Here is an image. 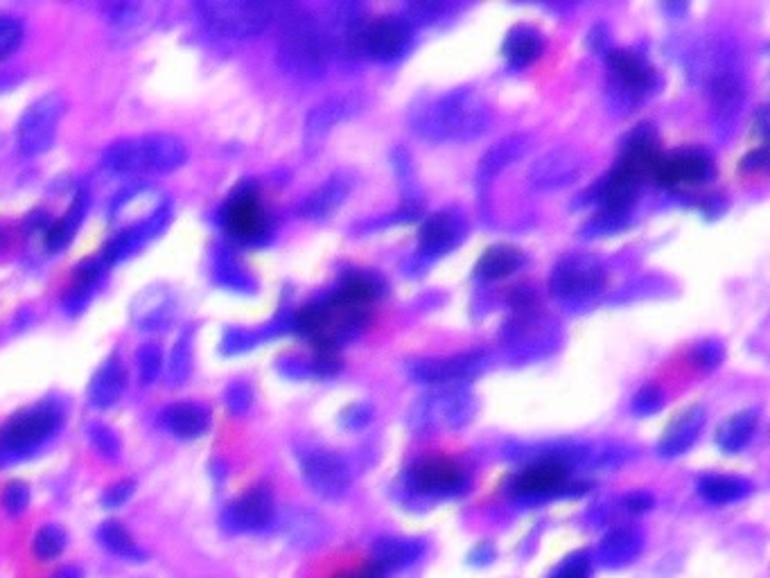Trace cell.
Listing matches in <instances>:
<instances>
[{"instance_id":"cell-49","label":"cell","mask_w":770,"mask_h":578,"mask_svg":"<svg viewBox=\"0 0 770 578\" xmlns=\"http://www.w3.org/2000/svg\"><path fill=\"white\" fill-rule=\"evenodd\" d=\"M662 405H664V396L656 385H647L633 398V411H638L642 416H651V413L660 411Z\"/></svg>"},{"instance_id":"cell-27","label":"cell","mask_w":770,"mask_h":578,"mask_svg":"<svg viewBox=\"0 0 770 578\" xmlns=\"http://www.w3.org/2000/svg\"><path fill=\"white\" fill-rule=\"evenodd\" d=\"M531 148V138L527 133H511L496 142L490 148L483 159L479 161V172L477 179L479 183H490V179H496L502 170H507L511 163L522 159Z\"/></svg>"},{"instance_id":"cell-23","label":"cell","mask_w":770,"mask_h":578,"mask_svg":"<svg viewBox=\"0 0 770 578\" xmlns=\"http://www.w3.org/2000/svg\"><path fill=\"white\" fill-rule=\"evenodd\" d=\"M168 220H170V208L163 203V206H159V208L148 217V220L136 222V225L122 229V231L107 245V249H104V260H107V262H120L122 258L131 256L136 249H140L146 242H150L154 236H159V233L166 229Z\"/></svg>"},{"instance_id":"cell-6","label":"cell","mask_w":770,"mask_h":578,"mask_svg":"<svg viewBox=\"0 0 770 578\" xmlns=\"http://www.w3.org/2000/svg\"><path fill=\"white\" fill-rule=\"evenodd\" d=\"M367 321L369 312L364 308H350L330 297L303 308L297 317V330L312 341L317 352H337L364 330Z\"/></svg>"},{"instance_id":"cell-59","label":"cell","mask_w":770,"mask_h":578,"mask_svg":"<svg viewBox=\"0 0 770 578\" xmlns=\"http://www.w3.org/2000/svg\"><path fill=\"white\" fill-rule=\"evenodd\" d=\"M52 578H82V571L78 567H61L59 571L52 574Z\"/></svg>"},{"instance_id":"cell-38","label":"cell","mask_w":770,"mask_h":578,"mask_svg":"<svg viewBox=\"0 0 770 578\" xmlns=\"http://www.w3.org/2000/svg\"><path fill=\"white\" fill-rule=\"evenodd\" d=\"M698 492L712 504H732L750 492V484L741 477L706 475L698 481Z\"/></svg>"},{"instance_id":"cell-32","label":"cell","mask_w":770,"mask_h":578,"mask_svg":"<svg viewBox=\"0 0 770 578\" xmlns=\"http://www.w3.org/2000/svg\"><path fill=\"white\" fill-rule=\"evenodd\" d=\"M642 551V536L630 527L612 529L599 545L597 558L608 567H621L633 562Z\"/></svg>"},{"instance_id":"cell-44","label":"cell","mask_w":770,"mask_h":578,"mask_svg":"<svg viewBox=\"0 0 770 578\" xmlns=\"http://www.w3.org/2000/svg\"><path fill=\"white\" fill-rule=\"evenodd\" d=\"M138 369L146 385H152L163 371V350L157 343H146L138 350Z\"/></svg>"},{"instance_id":"cell-28","label":"cell","mask_w":770,"mask_h":578,"mask_svg":"<svg viewBox=\"0 0 770 578\" xmlns=\"http://www.w3.org/2000/svg\"><path fill=\"white\" fill-rule=\"evenodd\" d=\"M172 315H174V299L168 289H161V287L146 289V292L133 301V310H131L133 321L146 330H157L170 323Z\"/></svg>"},{"instance_id":"cell-9","label":"cell","mask_w":770,"mask_h":578,"mask_svg":"<svg viewBox=\"0 0 770 578\" xmlns=\"http://www.w3.org/2000/svg\"><path fill=\"white\" fill-rule=\"evenodd\" d=\"M608 68L612 70V102L617 107H636L658 87L656 68L636 50H608Z\"/></svg>"},{"instance_id":"cell-48","label":"cell","mask_w":770,"mask_h":578,"mask_svg":"<svg viewBox=\"0 0 770 578\" xmlns=\"http://www.w3.org/2000/svg\"><path fill=\"white\" fill-rule=\"evenodd\" d=\"M628 222V215H617V212H608V210H599L592 222L586 225V231L592 236H608L614 233L619 229H623Z\"/></svg>"},{"instance_id":"cell-2","label":"cell","mask_w":770,"mask_h":578,"mask_svg":"<svg viewBox=\"0 0 770 578\" xmlns=\"http://www.w3.org/2000/svg\"><path fill=\"white\" fill-rule=\"evenodd\" d=\"M278 63L301 80H319L332 61L330 37L321 17L303 8H283L278 14Z\"/></svg>"},{"instance_id":"cell-29","label":"cell","mask_w":770,"mask_h":578,"mask_svg":"<svg viewBox=\"0 0 770 578\" xmlns=\"http://www.w3.org/2000/svg\"><path fill=\"white\" fill-rule=\"evenodd\" d=\"M163 425L179 439H199L210 427V411L197 402H174L163 411Z\"/></svg>"},{"instance_id":"cell-55","label":"cell","mask_w":770,"mask_h":578,"mask_svg":"<svg viewBox=\"0 0 770 578\" xmlns=\"http://www.w3.org/2000/svg\"><path fill=\"white\" fill-rule=\"evenodd\" d=\"M653 506V497L649 492H633L626 497V509L630 514H644Z\"/></svg>"},{"instance_id":"cell-53","label":"cell","mask_w":770,"mask_h":578,"mask_svg":"<svg viewBox=\"0 0 770 578\" xmlns=\"http://www.w3.org/2000/svg\"><path fill=\"white\" fill-rule=\"evenodd\" d=\"M373 416V409L367 405V402H358V405H350L343 413H341V422L348 427V429H360L364 425H369Z\"/></svg>"},{"instance_id":"cell-47","label":"cell","mask_w":770,"mask_h":578,"mask_svg":"<svg viewBox=\"0 0 770 578\" xmlns=\"http://www.w3.org/2000/svg\"><path fill=\"white\" fill-rule=\"evenodd\" d=\"M89 434H91V441H93L96 450H98L102 457H107V459H118V457H120V441H118V437H116V431H113V429H109L107 425L96 422V425L89 429Z\"/></svg>"},{"instance_id":"cell-50","label":"cell","mask_w":770,"mask_h":578,"mask_svg":"<svg viewBox=\"0 0 770 578\" xmlns=\"http://www.w3.org/2000/svg\"><path fill=\"white\" fill-rule=\"evenodd\" d=\"M590 576V558L586 554H574L556 567L551 578H588Z\"/></svg>"},{"instance_id":"cell-60","label":"cell","mask_w":770,"mask_h":578,"mask_svg":"<svg viewBox=\"0 0 770 578\" xmlns=\"http://www.w3.org/2000/svg\"><path fill=\"white\" fill-rule=\"evenodd\" d=\"M757 131L761 136L766 133V107H759V111H757Z\"/></svg>"},{"instance_id":"cell-42","label":"cell","mask_w":770,"mask_h":578,"mask_svg":"<svg viewBox=\"0 0 770 578\" xmlns=\"http://www.w3.org/2000/svg\"><path fill=\"white\" fill-rule=\"evenodd\" d=\"M63 547H66V534L57 525H46L43 529H39V534L34 536V542H32V551L41 560H52V558L61 556Z\"/></svg>"},{"instance_id":"cell-13","label":"cell","mask_w":770,"mask_h":578,"mask_svg":"<svg viewBox=\"0 0 770 578\" xmlns=\"http://www.w3.org/2000/svg\"><path fill=\"white\" fill-rule=\"evenodd\" d=\"M299 464H301V475H303L306 484L319 497L341 499L348 492L350 470L339 455H334L330 450L312 448L299 457Z\"/></svg>"},{"instance_id":"cell-57","label":"cell","mask_w":770,"mask_h":578,"mask_svg":"<svg viewBox=\"0 0 770 578\" xmlns=\"http://www.w3.org/2000/svg\"><path fill=\"white\" fill-rule=\"evenodd\" d=\"M387 576V571L380 567V565H376L373 560L369 562V565H364V567H360L358 571H350V574H343V576H339V578H384Z\"/></svg>"},{"instance_id":"cell-58","label":"cell","mask_w":770,"mask_h":578,"mask_svg":"<svg viewBox=\"0 0 770 578\" xmlns=\"http://www.w3.org/2000/svg\"><path fill=\"white\" fill-rule=\"evenodd\" d=\"M490 560H493V547H490L488 542H481V545H477V549L470 554V562L472 565H486V562H490Z\"/></svg>"},{"instance_id":"cell-41","label":"cell","mask_w":770,"mask_h":578,"mask_svg":"<svg viewBox=\"0 0 770 578\" xmlns=\"http://www.w3.org/2000/svg\"><path fill=\"white\" fill-rule=\"evenodd\" d=\"M190 369H192V339H190V332H186L179 337L170 355V365H168L170 385L186 382L190 376Z\"/></svg>"},{"instance_id":"cell-17","label":"cell","mask_w":770,"mask_h":578,"mask_svg":"<svg viewBox=\"0 0 770 578\" xmlns=\"http://www.w3.org/2000/svg\"><path fill=\"white\" fill-rule=\"evenodd\" d=\"M712 175V159L700 150H678L662 155L653 172V181L664 188L698 186L708 181Z\"/></svg>"},{"instance_id":"cell-1","label":"cell","mask_w":770,"mask_h":578,"mask_svg":"<svg viewBox=\"0 0 770 578\" xmlns=\"http://www.w3.org/2000/svg\"><path fill=\"white\" fill-rule=\"evenodd\" d=\"M407 122L418 138L430 142H468L490 129L493 111L477 91L452 89L413 102Z\"/></svg>"},{"instance_id":"cell-37","label":"cell","mask_w":770,"mask_h":578,"mask_svg":"<svg viewBox=\"0 0 770 578\" xmlns=\"http://www.w3.org/2000/svg\"><path fill=\"white\" fill-rule=\"evenodd\" d=\"M84 210H87V195H78L76 201L70 203V208L59 217V220L54 225L48 227L46 231V245L50 251H61L66 249L70 242H73L80 225H82V217H84Z\"/></svg>"},{"instance_id":"cell-5","label":"cell","mask_w":770,"mask_h":578,"mask_svg":"<svg viewBox=\"0 0 770 578\" xmlns=\"http://www.w3.org/2000/svg\"><path fill=\"white\" fill-rule=\"evenodd\" d=\"M194 14L206 30L231 41L253 39L278 19L273 6L256 0H199Z\"/></svg>"},{"instance_id":"cell-3","label":"cell","mask_w":770,"mask_h":578,"mask_svg":"<svg viewBox=\"0 0 770 578\" xmlns=\"http://www.w3.org/2000/svg\"><path fill=\"white\" fill-rule=\"evenodd\" d=\"M743 66L741 54L730 41H710L693 54V68L698 80L706 84L712 109L717 113V127H730L743 104Z\"/></svg>"},{"instance_id":"cell-12","label":"cell","mask_w":770,"mask_h":578,"mask_svg":"<svg viewBox=\"0 0 770 578\" xmlns=\"http://www.w3.org/2000/svg\"><path fill=\"white\" fill-rule=\"evenodd\" d=\"M413 30L400 17H378L364 23L358 39V59L396 61L411 48Z\"/></svg>"},{"instance_id":"cell-34","label":"cell","mask_w":770,"mask_h":578,"mask_svg":"<svg viewBox=\"0 0 770 578\" xmlns=\"http://www.w3.org/2000/svg\"><path fill=\"white\" fill-rule=\"evenodd\" d=\"M759 425V411L757 409H743L734 416H730L717 431V444L723 452L734 455L741 452L750 439L754 437Z\"/></svg>"},{"instance_id":"cell-52","label":"cell","mask_w":770,"mask_h":578,"mask_svg":"<svg viewBox=\"0 0 770 578\" xmlns=\"http://www.w3.org/2000/svg\"><path fill=\"white\" fill-rule=\"evenodd\" d=\"M251 398H253V393L244 382H236L227 391V405L233 413H244L251 407Z\"/></svg>"},{"instance_id":"cell-19","label":"cell","mask_w":770,"mask_h":578,"mask_svg":"<svg viewBox=\"0 0 770 578\" xmlns=\"http://www.w3.org/2000/svg\"><path fill=\"white\" fill-rule=\"evenodd\" d=\"M570 481V464L563 457H542L527 466L513 481V490L522 497H547L563 492Z\"/></svg>"},{"instance_id":"cell-24","label":"cell","mask_w":770,"mask_h":578,"mask_svg":"<svg viewBox=\"0 0 770 578\" xmlns=\"http://www.w3.org/2000/svg\"><path fill=\"white\" fill-rule=\"evenodd\" d=\"M708 420V411L703 405H691L684 411H680L662 434V439L658 444V452L662 457H678L684 455L696 439L700 437V429H703Z\"/></svg>"},{"instance_id":"cell-14","label":"cell","mask_w":770,"mask_h":578,"mask_svg":"<svg viewBox=\"0 0 770 578\" xmlns=\"http://www.w3.org/2000/svg\"><path fill=\"white\" fill-rule=\"evenodd\" d=\"M488 355L481 350L454 355L448 359H411L407 365V376L420 385H441L454 380H468L483 371Z\"/></svg>"},{"instance_id":"cell-20","label":"cell","mask_w":770,"mask_h":578,"mask_svg":"<svg viewBox=\"0 0 770 578\" xmlns=\"http://www.w3.org/2000/svg\"><path fill=\"white\" fill-rule=\"evenodd\" d=\"M662 152L658 148V136L653 131L651 124H640L633 133L628 136L621 157L617 161V170H621L623 175H628L630 179H636L638 183H642V179L651 177L658 168Z\"/></svg>"},{"instance_id":"cell-4","label":"cell","mask_w":770,"mask_h":578,"mask_svg":"<svg viewBox=\"0 0 770 578\" xmlns=\"http://www.w3.org/2000/svg\"><path fill=\"white\" fill-rule=\"evenodd\" d=\"M186 142L172 133H143L111 142L102 163L113 175H168L186 166Z\"/></svg>"},{"instance_id":"cell-16","label":"cell","mask_w":770,"mask_h":578,"mask_svg":"<svg viewBox=\"0 0 770 578\" xmlns=\"http://www.w3.org/2000/svg\"><path fill=\"white\" fill-rule=\"evenodd\" d=\"M409 481L413 490L423 495H457L466 486L463 466L448 457L420 459L409 470Z\"/></svg>"},{"instance_id":"cell-7","label":"cell","mask_w":770,"mask_h":578,"mask_svg":"<svg viewBox=\"0 0 770 578\" xmlns=\"http://www.w3.org/2000/svg\"><path fill=\"white\" fill-rule=\"evenodd\" d=\"M606 285L603 262L586 251H572L560 258L549 278V289L563 301L594 299Z\"/></svg>"},{"instance_id":"cell-15","label":"cell","mask_w":770,"mask_h":578,"mask_svg":"<svg viewBox=\"0 0 770 578\" xmlns=\"http://www.w3.org/2000/svg\"><path fill=\"white\" fill-rule=\"evenodd\" d=\"M224 227L240 242H260L269 231L267 212L258 199V192L249 186L236 190L224 206Z\"/></svg>"},{"instance_id":"cell-54","label":"cell","mask_w":770,"mask_h":578,"mask_svg":"<svg viewBox=\"0 0 770 578\" xmlns=\"http://www.w3.org/2000/svg\"><path fill=\"white\" fill-rule=\"evenodd\" d=\"M131 492H133V481H120L104 492L102 501H104V506H109V509H116V506L124 504L131 497Z\"/></svg>"},{"instance_id":"cell-46","label":"cell","mask_w":770,"mask_h":578,"mask_svg":"<svg viewBox=\"0 0 770 578\" xmlns=\"http://www.w3.org/2000/svg\"><path fill=\"white\" fill-rule=\"evenodd\" d=\"M143 6H138V3H113V6H107V21L116 28H131L140 21V17H143Z\"/></svg>"},{"instance_id":"cell-45","label":"cell","mask_w":770,"mask_h":578,"mask_svg":"<svg viewBox=\"0 0 770 578\" xmlns=\"http://www.w3.org/2000/svg\"><path fill=\"white\" fill-rule=\"evenodd\" d=\"M0 501H3V509L10 514V516H21L28 511V506H30V488L26 481H10L6 488H3V495H0Z\"/></svg>"},{"instance_id":"cell-33","label":"cell","mask_w":770,"mask_h":578,"mask_svg":"<svg viewBox=\"0 0 770 578\" xmlns=\"http://www.w3.org/2000/svg\"><path fill=\"white\" fill-rule=\"evenodd\" d=\"M524 262H527V256L518 247L493 245L481 253L474 271H477V278H483V280H502L516 273L518 269H522Z\"/></svg>"},{"instance_id":"cell-22","label":"cell","mask_w":770,"mask_h":578,"mask_svg":"<svg viewBox=\"0 0 770 578\" xmlns=\"http://www.w3.org/2000/svg\"><path fill=\"white\" fill-rule=\"evenodd\" d=\"M463 238L461 220L452 210H439L430 215L418 231V249L423 256L450 253Z\"/></svg>"},{"instance_id":"cell-51","label":"cell","mask_w":770,"mask_h":578,"mask_svg":"<svg viewBox=\"0 0 770 578\" xmlns=\"http://www.w3.org/2000/svg\"><path fill=\"white\" fill-rule=\"evenodd\" d=\"M693 359L700 369H714L721 365L723 348L719 346V341H703L693 350Z\"/></svg>"},{"instance_id":"cell-43","label":"cell","mask_w":770,"mask_h":578,"mask_svg":"<svg viewBox=\"0 0 770 578\" xmlns=\"http://www.w3.org/2000/svg\"><path fill=\"white\" fill-rule=\"evenodd\" d=\"M23 37H26L23 21L14 14L0 12V61L8 59L23 43Z\"/></svg>"},{"instance_id":"cell-8","label":"cell","mask_w":770,"mask_h":578,"mask_svg":"<svg viewBox=\"0 0 770 578\" xmlns=\"http://www.w3.org/2000/svg\"><path fill=\"white\" fill-rule=\"evenodd\" d=\"M474 398L463 389L437 391L420 398L409 413V427L416 434H432L441 427L459 429L474 416Z\"/></svg>"},{"instance_id":"cell-30","label":"cell","mask_w":770,"mask_h":578,"mask_svg":"<svg viewBox=\"0 0 770 578\" xmlns=\"http://www.w3.org/2000/svg\"><path fill=\"white\" fill-rule=\"evenodd\" d=\"M502 50H504L509 66L520 70V68H527L540 59V54L544 52V37L533 26L520 23L507 34Z\"/></svg>"},{"instance_id":"cell-18","label":"cell","mask_w":770,"mask_h":578,"mask_svg":"<svg viewBox=\"0 0 770 578\" xmlns=\"http://www.w3.org/2000/svg\"><path fill=\"white\" fill-rule=\"evenodd\" d=\"M273 495L267 486H253L238 497L224 514V525L236 534L262 531L273 522Z\"/></svg>"},{"instance_id":"cell-39","label":"cell","mask_w":770,"mask_h":578,"mask_svg":"<svg viewBox=\"0 0 770 578\" xmlns=\"http://www.w3.org/2000/svg\"><path fill=\"white\" fill-rule=\"evenodd\" d=\"M100 542L116 556L129 558V560H138L143 558V551H140L133 542V538L129 536V531L120 525V522H104L98 531Z\"/></svg>"},{"instance_id":"cell-10","label":"cell","mask_w":770,"mask_h":578,"mask_svg":"<svg viewBox=\"0 0 770 578\" xmlns=\"http://www.w3.org/2000/svg\"><path fill=\"white\" fill-rule=\"evenodd\" d=\"M66 107L61 93H48L26 109L17 124V144L26 157H37L52 148Z\"/></svg>"},{"instance_id":"cell-56","label":"cell","mask_w":770,"mask_h":578,"mask_svg":"<svg viewBox=\"0 0 770 578\" xmlns=\"http://www.w3.org/2000/svg\"><path fill=\"white\" fill-rule=\"evenodd\" d=\"M766 163H768L766 148H759V150H754L752 155H748V157L743 159L741 168H743L746 172H759V170H763V168H766Z\"/></svg>"},{"instance_id":"cell-11","label":"cell","mask_w":770,"mask_h":578,"mask_svg":"<svg viewBox=\"0 0 770 578\" xmlns=\"http://www.w3.org/2000/svg\"><path fill=\"white\" fill-rule=\"evenodd\" d=\"M59 425V413L52 407H32L10 418L0 429V455L21 457L43 446Z\"/></svg>"},{"instance_id":"cell-36","label":"cell","mask_w":770,"mask_h":578,"mask_svg":"<svg viewBox=\"0 0 770 578\" xmlns=\"http://www.w3.org/2000/svg\"><path fill=\"white\" fill-rule=\"evenodd\" d=\"M382 295V282L376 276L369 273H353L348 276L341 287L334 292V301L350 306V308H364L373 301H378V297Z\"/></svg>"},{"instance_id":"cell-25","label":"cell","mask_w":770,"mask_h":578,"mask_svg":"<svg viewBox=\"0 0 770 578\" xmlns=\"http://www.w3.org/2000/svg\"><path fill=\"white\" fill-rule=\"evenodd\" d=\"M362 109L360 96H339L323 100L317 104L306 120V144L308 148H317V144L326 138V133L341 120L356 116Z\"/></svg>"},{"instance_id":"cell-35","label":"cell","mask_w":770,"mask_h":578,"mask_svg":"<svg viewBox=\"0 0 770 578\" xmlns=\"http://www.w3.org/2000/svg\"><path fill=\"white\" fill-rule=\"evenodd\" d=\"M423 556V545L409 538H382L373 547V562L384 571L402 569Z\"/></svg>"},{"instance_id":"cell-21","label":"cell","mask_w":770,"mask_h":578,"mask_svg":"<svg viewBox=\"0 0 770 578\" xmlns=\"http://www.w3.org/2000/svg\"><path fill=\"white\" fill-rule=\"evenodd\" d=\"M583 172V157L577 150L558 148L540 157L531 170L529 181L538 190H556L574 183Z\"/></svg>"},{"instance_id":"cell-40","label":"cell","mask_w":770,"mask_h":578,"mask_svg":"<svg viewBox=\"0 0 770 578\" xmlns=\"http://www.w3.org/2000/svg\"><path fill=\"white\" fill-rule=\"evenodd\" d=\"M459 6H454V3H409L404 8V12L400 14V19L413 30L418 26H426V23L439 21L441 17H448Z\"/></svg>"},{"instance_id":"cell-31","label":"cell","mask_w":770,"mask_h":578,"mask_svg":"<svg viewBox=\"0 0 770 578\" xmlns=\"http://www.w3.org/2000/svg\"><path fill=\"white\" fill-rule=\"evenodd\" d=\"M127 373L116 357L107 359L89 385V402L98 409L113 407L124 391Z\"/></svg>"},{"instance_id":"cell-26","label":"cell","mask_w":770,"mask_h":578,"mask_svg":"<svg viewBox=\"0 0 770 578\" xmlns=\"http://www.w3.org/2000/svg\"><path fill=\"white\" fill-rule=\"evenodd\" d=\"M356 177L350 172H337L332 175L321 188H317L312 195L303 199L299 206V212L308 220H326L328 215H332L353 190Z\"/></svg>"}]
</instances>
